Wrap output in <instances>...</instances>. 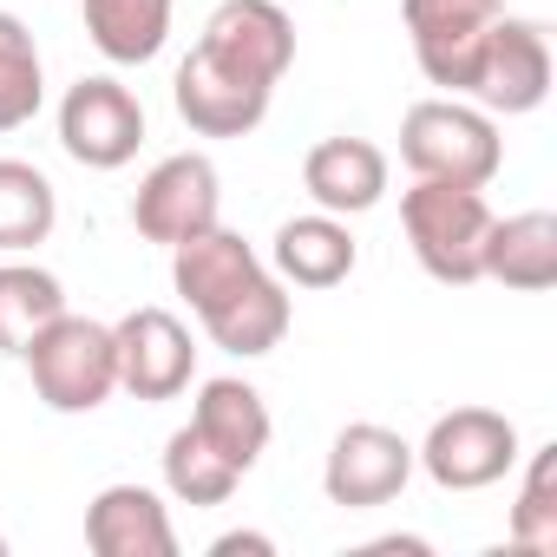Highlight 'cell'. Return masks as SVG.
I'll return each instance as SVG.
<instances>
[{
    "label": "cell",
    "instance_id": "cell-2",
    "mask_svg": "<svg viewBox=\"0 0 557 557\" xmlns=\"http://www.w3.org/2000/svg\"><path fill=\"white\" fill-rule=\"evenodd\" d=\"M400 230L413 243V262L446 289L485 283V230H492V203L479 184H446V177H413V190H400Z\"/></svg>",
    "mask_w": 557,
    "mask_h": 557
},
{
    "label": "cell",
    "instance_id": "cell-3",
    "mask_svg": "<svg viewBox=\"0 0 557 557\" xmlns=\"http://www.w3.org/2000/svg\"><path fill=\"white\" fill-rule=\"evenodd\" d=\"M400 164L413 177H446V184H492L505 164L498 119L472 99H420L400 119Z\"/></svg>",
    "mask_w": 557,
    "mask_h": 557
},
{
    "label": "cell",
    "instance_id": "cell-23",
    "mask_svg": "<svg viewBox=\"0 0 557 557\" xmlns=\"http://www.w3.org/2000/svg\"><path fill=\"white\" fill-rule=\"evenodd\" d=\"M47 106V73H40V47L27 34L21 14L0 8V132L34 125Z\"/></svg>",
    "mask_w": 557,
    "mask_h": 557
},
{
    "label": "cell",
    "instance_id": "cell-10",
    "mask_svg": "<svg viewBox=\"0 0 557 557\" xmlns=\"http://www.w3.org/2000/svg\"><path fill=\"white\" fill-rule=\"evenodd\" d=\"M413 479V446L381 426V420H355L329 440V459H322V492L329 505L342 511H374V505H394Z\"/></svg>",
    "mask_w": 557,
    "mask_h": 557
},
{
    "label": "cell",
    "instance_id": "cell-25",
    "mask_svg": "<svg viewBox=\"0 0 557 557\" xmlns=\"http://www.w3.org/2000/svg\"><path fill=\"white\" fill-rule=\"evenodd\" d=\"M210 557H275V537H262V531H223L210 544Z\"/></svg>",
    "mask_w": 557,
    "mask_h": 557
},
{
    "label": "cell",
    "instance_id": "cell-26",
    "mask_svg": "<svg viewBox=\"0 0 557 557\" xmlns=\"http://www.w3.org/2000/svg\"><path fill=\"white\" fill-rule=\"evenodd\" d=\"M0 557H8V537H0Z\"/></svg>",
    "mask_w": 557,
    "mask_h": 557
},
{
    "label": "cell",
    "instance_id": "cell-8",
    "mask_svg": "<svg viewBox=\"0 0 557 557\" xmlns=\"http://www.w3.org/2000/svg\"><path fill=\"white\" fill-rule=\"evenodd\" d=\"M60 145L73 164L86 171H125L145 145V106L132 86H119L112 73L73 79L60 99Z\"/></svg>",
    "mask_w": 557,
    "mask_h": 557
},
{
    "label": "cell",
    "instance_id": "cell-13",
    "mask_svg": "<svg viewBox=\"0 0 557 557\" xmlns=\"http://www.w3.org/2000/svg\"><path fill=\"white\" fill-rule=\"evenodd\" d=\"M269 99H275V92H262V86L223 73V66L203 60L197 47L184 53L177 79H171V106H177V119H184L197 138H249V132L269 119Z\"/></svg>",
    "mask_w": 557,
    "mask_h": 557
},
{
    "label": "cell",
    "instance_id": "cell-15",
    "mask_svg": "<svg viewBox=\"0 0 557 557\" xmlns=\"http://www.w3.org/2000/svg\"><path fill=\"white\" fill-rule=\"evenodd\" d=\"M302 190L329 216H361L387 197V151L374 138H322L302 158Z\"/></svg>",
    "mask_w": 557,
    "mask_h": 557
},
{
    "label": "cell",
    "instance_id": "cell-12",
    "mask_svg": "<svg viewBox=\"0 0 557 557\" xmlns=\"http://www.w3.org/2000/svg\"><path fill=\"white\" fill-rule=\"evenodd\" d=\"M112 348H119V387L132 400H177L197 381V342L158 302L119 315L112 322Z\"/></svg>",
    "mask_w": 557,
    "mask_h": 557
},
{
    "label": "cell",
    "instance_id": "cell-22",
    "mask_svg": "<svg viewBox=\"0 0 557 557\" xmlns=\"http://www.w3.org/2000/svg\"><path fill=\"white\" fill-rule=\"evenodd\" d=\"M243 485V472L197 433V426H177L164 440V492L177 505H230V492Z\"/></svg>",
    "mask_w": 557,
    "mask_h": 557
},
{
    "label": "cell",
    "instance_id": "cell-14",
    "mask_svg": "<svg viewBox=\"0 0 557 557\" xmlns=\"http://www.w3.org/2000/svg\"><path fill=\"white\" fill-rule=\"evenodd\" d=\"M86 544L99 557H177V524L151 485H106L86 505Z\"/></svg>",
    "mask_w": 557,
    "mask_h": 557
},
{
    "label": "cell",
    "instance_id": "cell-11",
    "mask_svg": "<svg viewBox=\"0 0 557 557\" xmlns=\"http://www.w3.org/2000/svg\"><path fill=\"white\" fill-rule=\"evenodd\" d=\"M498 14H505V0H400V21H407L420 73L433 86H446L453 99H466L472 60H479Z\"/></svg>",
    "mask_w": 557,
    "mask_h": 557
},
{
    "label": "cell",
    "instance_id": "cell-7",
    "mask_svg": "<svg viewBox=\"0 0 557 557\" xmlns=\"http://www.w3.org/2000/svg\"><path fill=\"white\" fill-rule=\"evenodd\" d=\"M132 223L145 243L177 249L190 236H203L210 223H223V177L203 151H171L145 171V184L132 190Z\"/></svg>",
    "mask_w": 557,
    "mask_h": 557
},
{
    "label": "cell",
    "instance_id": "cell-1",
    "mask_svg": "<svg viewBox=\"0 0 557 557\" xmlns=\"http://www.w3.org/2000/svg\"><path fill=\"white\" fill-rule=\"evenodd\" d=\"M171 289L190 302V315L203 322V335L236 355V361H256V355H275L296 322V302H289V283L275 275L249 236L210 223L203 236L177 243L171 249Z\"/></svg>",
    "mask_w": 557,
    "mask_h": 557
},
{
    "label": "cell",
    "instance_id": "cell-6",
    "mask_svg": "<svg viewBox=\"0 0 557 557\" xmlns=\"http://www.w3.org/2000/svg\"><path fill=\"white\" fill-rule=\"evenodd\" d=\"M472 106H485L492 119H524L550 99V34L544 21H524V14H498L479 60H472V86H466Z\"/></svg>",
    "mask_w": 557,
    "mask_h": 557
},
{
    "label": "cell",
    "instance_id": "cell-5",
    "mask_svg": "<svg viewBox=\"0 0 557 557\" xmlns=\"http://www.w3.org/2000/svg\"><path fill=\"white\" fill-rule=\"evenodd\" d=\"M511 466H518V426L498 407H453L413 446V472H426L440 492H485Z\"/></svg>",
    "mask_w": 557,
    "mask_h": 557
},
{
    "label": "cell",
    "instance_id": "cell-24",
    "mask_svg": "<svg viewBox=\"0 0 557 557\" xmlns=\"http://www.w3.org/2000/svg\"><path fill=\"white\" fill-rule=\"evenodd\" d=\"M511 544L531 550V557L557 550V446H537L524 459V485H518V505H511Z\"/></svg>",
    "mask_w": 557,
    "mask_h": 557
},
{
    "label": "cell",
    "instance_id": "cell-18",
    "mask_svg": "<svg viewBox=\"0 0 557 557\" xmlns=\"http://www.w3.org/2000/svg\"><path fill=\"white\" fill-rule=\"evenodd\" d=\"M485 275L518 296H544L557 283V216L550 210H518L492 216L485 230Z\"/></svg>",
    "mask_w": 557,
    "mask_h": 557
},
{
    "label": "cell",
    "instance_id": "cell-16",
    "mask_svg": "<svg viewBox=\"0 0 557 557\" xmlns=\"http://www.w3.org/2000/svg\"><path fill=\"white\" fill-rule=\"evenodd\" d=\"M355 262L361 249L348 236V216H329V210H302L269 236V269L296 289H335L355 275Z\"/></svg>",
    "mask_w": 557,
    "mask_h": 557
},
{
    "label": "cell",
    "instance_id": "cell-4",
    "mask_svg": "<svg viewBox=\"0 0 557 557\" xmlns=\"http://www.w3.org/2000/svg\"><path fill=\"white\" fill-rule=\"evenodd\" d=\"M27 374H34V394L53 407V413H99L112 394H119V348H112V329L92 322V315H53L34 342H27Z\"/></svg>",
    "mask_w": 557,
    "mask_h": 557
},
{
    "label": "cell",
    "instance_id": "cell-17",
    "mask_svg": "<svg viewBox=\"0 0 557 557\" xmlns=\"http://www.w3.org/2000/svg\"><path fill=\"white\" fill-rule=\"evenodd\" d=\"M190 426L236 466V472H249L262 453H269V407H262V394L249 387V381H236V374H216V381H203L197 387V400H190Z\"/></svg>",
    "mask_w": 557,
    "mask_h": 557
},
{
    "label": "cell",
    "instance_id": "cell-20",
    "mask_svg": "<svg viewBox=\"0 0 557 557\" xmlns=\"http://www.w3.org/2000/svg\"><path fill=\"white\" fill-rule=\"evenodd\" d=\"M60 223V190L40 164L0 158V256H27L53 236Z\"/></svg>",
    "mask_w": 557,
    "mask_h": 557
},
{
    "label": "cell",
    "instance_id": "cell-21",
    "mask_svg": "<svg viewBox=\"0 0 557 557\" xmlns=\"http://www.w3.org/2000/svg\"><path fill=\"white\" fill-rule=\"evenodd\" d=\"M53 315H66L60 275L40 269V262H21V256L0 262V355H14V361H21L27 342H34Z\"/></svg>",
    "mask_w": 557,
    "mask_h": 557
},
{
    "label": "cell",
    "instance_id": "cell-19",
    "mask_svg": "<svg viewBox=\"0 0 557 557\" xmlns=\"http://www.w3.org/2000/svg\"><path fill=\"white\" fill-rule=\"evenodd\" d=\"M171 14H177V0H79L86 40L112 66H151L171 40Z\"/></svg>",
    "mask_w": 557,
    "mask_h": 557
},
{
    "label": "cell",
    "instance_id": "cell-9",
    "mask_svg": "<svg viewBox=\"0 0 557 557\" xmlns=\"http://www.w3.org/2000/svg\"><path fill=\"white\" fill-rule=\"evenodd\" d=\"M197 53L216 60L223 73L275 92V86H283V73L296 66V21L275 8V0H216L210 21H203Z\"/></svg>",
    "mask_w": 557,
    "mask_h": 557
}]
</instances>
